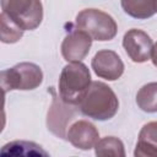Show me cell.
I'll return each mask as SVG.
<instances>
[{
    "label": "cell",
    "instance_id": "1",
    "mask_svg": "<svg viewBox=\"0 0 157 157\" xmlns=\"http://www.w3.org/2000/svg\"><path fill=\"white\" fill-rule=\"evenodd\" d=\"M82 114L94 120L112 119L119 108V101L114 91L101 81H93L78 104Z\"/></svg>",
    "mask_w": 157,
    "mask_h": 157
},
{
    "label": "cell",
    "instance_id": "2",
    "mask_svg": "<svg viewBox=\"0 0 157 157\" xmlns=\"http://www.w3.org/2000/svg\"><path fill=\"white\" fill-rule=\"evenodd\" d=\"M91 83V74L85 64L81 61L69 63L60 72L59 96L64 102L78 105L87 93Z\"/></svg>",
    "mask_w": 157,
    "mask_h": 157
},
{
    "label": "cell",
    "instance_id": "3",
    "mask_svg": "<svg viewBox=\"0 0 157 157\" xmlns=\"http://www.w3.org/2000/svg\"><path fill=\"white\" fill-rule=\"evenodd\" d=\"M76 27L86 32L93 40L105 42L117 36L118 26L114 18L98 9H85L76 16Z\"/></svg>",
    "mask_w": 157,
    "mask_h": 157
},
{
    "label": "cell",
    "instance_id": "4",
    "mask_svg": "<svg viewBox=\"0 0 157 157\" xmlns=\"http://www.w3.org/2000/svg\"><path fill=\"white\" fill-rule=\"evenodd\" d=\"M43 81L42 69L33 63H20L10 69L2 70L0 76L4 93L12 90H34Z\"/></svg>",
    "mask_w": 157,
    "mask_h": 157
},
{
    "label": "cell",
    "instance_id": "5",
    "mask_svg": "<svg viewBox=\"0 0 157 157\" xmlns=\"http://www.w3.org/2000/svg\"><path fill=\"white\" fill-rule=\"evenodd\" d=\"M1 9L23 31L36 29L43 20L40 0H1Z\"/></svg>",
    "mask_w": 157,
    "mask_h": 157
},
{
    "label": "cell",
    "instance_id": "6",
    "mask_svg": "<svg viewBox=\"0 0 157 157\" xmlns=\"http://www.w3.org/2000/svg\"><path fill=\"white\" fill-rule=\"evenodd\" d=\"M77 109L76 105L64 102L60 96L53 97L52 105L47 115V126L52 134L60 139H66L69 124L76 118Z\"/></svg>",
    "mask_w": 157,
    "mask_h": 157
},
{
    "label": "cell",
    "instance_id": "7",
    "mask_svg": "<svg viewBox=\"0 0 157 157\" xmlns=\"http://www.w3.org/2000/svg\"><path fill=\"white\" fill-rule=\"evenodd\" d=\"M123 47L134 63H145L151 58L153 42L142 29L131 28L123 37Z\"/></svg>",
    "mask_w": 157,
    "mask_h": 157
},
{
    "label": "cell",
    "instance_id": "8",
    "mask_svg": "<svg viewBox=\"0 0 157 157\" xmlns=\"http://www.w3.org/2000/svg\"><path fill=\"white\" fill-rule=\"evenodd\" d=\"M91 65L98 77L108 81L118 80L124 72V63L121 61L120 56L109 49L97 52L92 59Z\"/></svg>",
    "mask_w": 157,
    "mask_h": 157
},
{
    "label": "cell",
    "instance_id": "9",
    "mask_svg": "<svg viewBox=\"0 0 157 157\" xmlns=\"http://www.w3.org/2000/svg\"><path fill=\"white\" fill-rule=\"evenodd\" d=\"M92 38L81 29H74L65 36L61 43V55L67 63L82 61L90 53Z\"/></svg>",
    "mask_w": 157,
    "mask_h": 157
},
{
    "label": "cell",
    "instance_id": "10",
    "mask_svg": "<svg viewBox=\"0 0 157 157\" xmlns=\"http://www.w3.org/2000/svg\"><path fill=\"white\" fill-rule=\"evenodd\" d=\"M66 140H69L70 144L76 148L91 150L98 142L99 132L92 123L80 119L70 125L67 130Z\"/></svg>",
    "mask_w": 157,
    "mask_h": 157
},
{
    "label": "cell",
    "instance_id": "11",
    "mask_svg": "<svg viewBox=\"0 0 157 157\" xmlns=\"http://www.w3.org/2000/svg\"><path fill=\"white\" fill-rule=\"evenodd\" d=\"M134 155L136 157H157V121H150L142 126Z\"/></svg>",
    "mask_w": 157,
    "mask_h": 157
},
{
    "label": "cell",
    "instance_id": "12",
    "mask_svg": "<svg viewBox=\"0 0 157 157\" xmlns=\"http://www.w3.org/2000/svg\"><path fill=\"white\" fill-rule=\"evenodd\" d=\"M121 7L129 16L146 20L156 13V0H121Z\"/></svg>",
    "mask_w": 157,
    "mask_h": 157
},
{
    "label": "cell",
    "instance_id": "13",
    "mask_svg": "<svg viewBox=\"0 0 157 157\" xmlns=\"http://www.w3.org/2000/svg\"><path fill=\"white\" fill-rule=\"evenodd\" d=\"M1 155L9 156H48V153L32 141H11L1 148Z\"/></svg>",
    "mask_w": 157,
    "mask_h": 157
},
{
    "label": "cell",
    "instance_id": "14",
    "mask_svg": "<svg viewBox=\"0 0 157 157\" xmlns=\"http://www.w3.org/2000/svg\"><path fill=\"white\" fill-rule=\"evenodd\" d=\"M136 103L146 113H157V82L144 85L136 93Z\"/></svg>",
    "mask_w": 157,
    "mask_h": 157
},
{
    "label": "cell",
    "instance_id": "15",
    "mask_svg": "<svg viewBox=\"0 0 157 157\" xmlns=\"http://www.w3.org/2000/svg\"><path fill=\"white\" fill-rule=\"evenodd\" d=\"M94 152L99 157H124L125 150L121 140L114 136H105L103 139H99L98 142L94 146Z\"/></svg>",
    "mask_w": 157,
    "mask_h": 157
},
{
    "label": "cell",
    "instance_id": "16",
    "mask_svg": "<svg viewBox=\"0 0 157 157\" xmlns=\"http://www.w3.org/2000/svg\"><path fill=\"white\" fill-rule=\"evenodd\" d=\"M1 42L2 43H16L22 38L23 29L17 26L6 13L1 12Z\"/></svg>",
    "mask_w": 157,
    "mask_h": 157
},
{
    "label": "cell",
    "instance_id": "17",
    "mask_svg": "<svg viewBox=\"0 0 157 157\" xmlns=\"http://www.w3.org/2000/svg\"><path fill=\"white\" fill-rule=\"evenodd\" d=\"M151 59H152L153 65L157 66V43L153 44V49H152V53H151Z\"/></svg>",
    "mask_w": 157,
    "mask_h": 157
},
{
    "label": "cell",
    "instance_id": "18",
    "mask_svg": "<svg viewBox=\"0 0 157 157\" xmlns=\"http://www.w3.org/2000/svg\"><path fill=\"white\" fill-rule=\"evenodd\" d=\"M156 12H157V0H156Z\"/></svg>",
    "mask_w": 157,
    "mask_h": 157
}]
</instances>
